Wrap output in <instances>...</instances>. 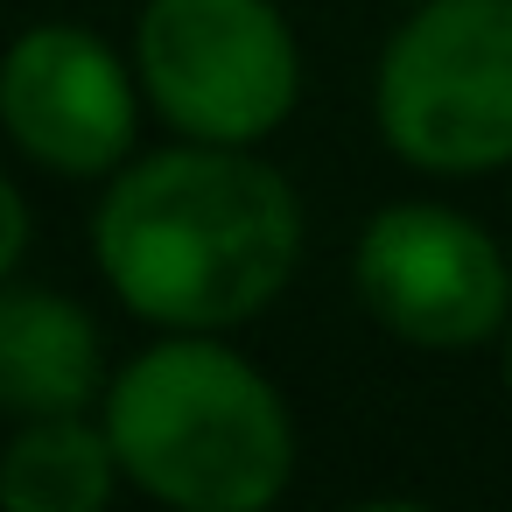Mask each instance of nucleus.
Segmentation results:
<instances>
[{
	"label": "nucleus",
	"instance_id": "1",
	"mask_svg": "<svg viewBox=\"0 0 512 512\" xmlns=\"http://www.w3.org/2000/svg\"><path fill=\"white\" fill-rule=\"evenodd\" d=\"M92 260L155 330H239L295 281L302 197L253 148L176 141L113 169Z\"/></svg>",
	"mask_w": 512,
	"mask_h": 512
},
{
	"label": "nucleus",
	"instance_id": "2",
	"mask_svg": "<svg viewBox=\"0 0 512 512\" xmlns=\"http://www.w3.org/2000/svg\"><path fill=\"white\" fill-rule=\"evenodd\" d=\"M106 435L134 491L176 512H260L295 477V421L274 379L218 344L169 330L106 386Z\"/></svg>",
	"mask_w": 512,
	"mask_h": 512
},
{
	"label": "nucleus",
	"instance_id": "3",
	"mask_svg": "<svg viewBox=\"0 0 512 512\" xmlns=\"http://www.w3.org/2000/svg\"><path fill=\"white\" fill-rule=\"evenodd\" d=\"M379 141L428 176L512 162V0H414L372 78Z\"/></svg>",
	"mask_w": 512,
	"mask_h": 512
},
{
	"label": "nucleus",
	"instance_id": "4",
	"mask_svg": "<svg viewBox=\"0 0 512 512\" xmlns=\"http://www.w3.org/2000/svg\"><path fill=\"white\" fill-rule=\"evenodd\" d=\"M134 78L183 141L253 148L288 127L302 99V50L274 0H148Z\"/></svg>",
	"mask_w": 512,
	"mask_h": 512
},
{
	"label": "nucleus",
	"instance_id": "5",
	"mask_svg": "<svg viewBox=\"0 0 512 512\" xmlns=\"http://www.w3.org/2000/svg\"><path fill=\"white\" fill-rule=\"evenodd\" d=\"M365 316L414 351H477L512 323V267L498 239L449 204H386L351 246Z\"/></svg>",
	"mask_w": 512,
	"mask_h": 512
},
{
	"label": "nucleus",
	"instance_id": "6",
	"mask_svg": "<svg viewBox=\"0 0 512 512\" xmlns=\"http://www.w3.org/2000/svg\"><path fill=\"white\" fill-rule=\"evenodd\" d=\"M0 127L50 176H113L134 155L141 78L92 29H22L0 57Z\"/></svg>",
	"mask_w": 512,
	"mask_h": 512
},
{
	"label": "nucleus",
	"instance_id": "7",
	"mask_svg": "<svg viewBox=\"0 0 512 512\" xmlns=\"http://www.w3.org/2000/svg\"><path fill=\"white\" fill-rule=\"evenodd\" d=\"M106 379L99 323L57 288H8L0 281V414L43 421L85 414Z\"/></svg>",
	"mask_w": 512,
	"mask_h": 512
},
{
	"label": "nucleus",
	"instance_id": "8",
	"mask_svg": "<svg viewBox=\"0 0 512 512\" xmlns=\"http://www.w3.org/2000/svg\"><path fill=\"white\" fill-rule=\"evenodd\" d=\"M120 456L106 421L85 414H43L22 421L0 449V505L8 512H99L120 491Z\"/></svg>",
	"mask_w": 512,
	"mask_h": 512
},
{
	"label": "nucleus",
	"instance_id": "9",
	"mask_svg": "<svg viewBox=\"0 0 512 512\" xmlns=\"http://www.w3.org/2000/svg\"><path fill=\"white\" fill-rule=\"evenodd\" d=\"M22 253H29V204H22V190L8 176H0V281L22 267Z\"/></svg>",
	"mask_w": 512,
	"mask_h": 512
},
{
	"label": "nucleus",
	"instance_id": "10",
	"mask_svg": "<svg viewBox=\"0 0 512 512\" xmlns=\"http://www.w3.org/2000/svg\"><path fill=\"white\" fill-rule=\"evenodd\" d=\"M505 393H512V323H505Z\"/></svg>",
	"mask_w": 512,
	"mask_h": 512
}]
</instances>
